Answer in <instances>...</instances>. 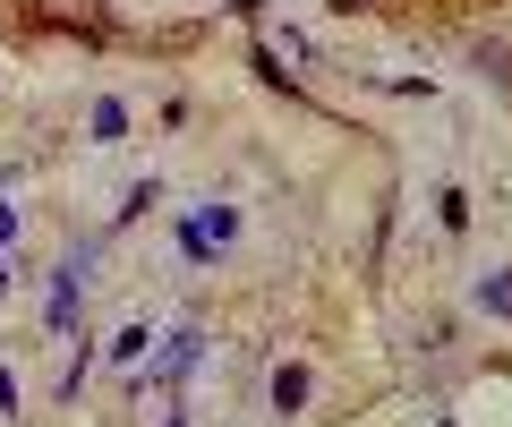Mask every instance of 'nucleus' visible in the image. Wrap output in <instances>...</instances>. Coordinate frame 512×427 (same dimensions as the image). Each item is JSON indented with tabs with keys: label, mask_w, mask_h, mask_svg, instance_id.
Instances as JSON below:
<instances>
[{
	"label": "nucleus",
	"mask_w": 512,
	"mask_h": 427,
	"mask_svg": "<svg viewBox=\"0 0 512 427\" xmlns=\"http://www.w3.org/2000/svg\"><path fill=\"white\" fill-rule=\"evenodd\" d=\"M128 137V103L120 94H94V146H120Z\"/></svg>",
	"instance_id": "20e7f679"
},
{
	"label": "nucleus",
	"mask_w": 512,
	"mask_h": 427,
	"mask_svg": "<svg viewBox=\"0 0 512 427\" xmlns=\"http://www.w3.org/2000/svg\"><path fill=\"white\" fill-rule=\"evenodd\" d=\"M9 402H18V376H9V368H0V410H9ZM9 419H18V410H9Z\"/></svg>",
	"instance_id": "9d476101"
},
{
	"label": "nucleus",
	"mask_w": 512,
	"mask_h": 427,
	"mask_svg": "<svg viewBox=\"0 0 512 427\" xmlns=\"http://www.w3.org/2000/svg\"><path fill=\"white\" fill-rule=\"evenodd\" d=\"M197 231H205V240H231V231H239V214H231V205L214 197V205H205V214H197Z\"/></svg>",
	"instance_id": "0eeeda50"
},
{
	"label": "nucleus",
	"mask_w": 512,
	"mask_h": 427,
	"mask_svg": "<svg viewBox=\"0 0 512 427\" xmlns=\"http://www.w3.org/2000/svg\"><path fill=\"white\" fill-rule=\"evenodd\" d=\"M359 9H376V0H333V18H359Z\"/></svg>",
	"instance_id": "9b49d317"
},
{
	"label": "nucleus",
	"mask_w": 512,
	"mask_h": 427,
	"mask_svg": "<svg viewBox=\"0 0 512 427\" xmlns=\"http://www.w3.org/2000/svg\"><path fill=\"white\" fill-rule=\"evenodd\" d=\"M478 308H487V316H512V274H487V282H478Z\"/></svg>",
	"instance_id": "39448f33"
},
{
	"label": "nucleus",
	"mask_w": 512,
	"mask_h": 427,
	"mask_svg": "<svg viewBox=\"0 0 512 427\" xmlns=\"http://www.w3.org/2000/svg\"><path fill=\"white\" fill-rule=\"evenodd\" d=\"M154 205H163V180H137V188H128V205H120V223H137V214H154Z\"/></svg>",
	"instance_id": "423d86ee"
},
{
	"label": "nucleus",
	"mask_w": 512,
	"mask_h": 427,
	"mask_svg": "<svg viewBox=\"0 0 512 427\" xmlns=\"http://www.w3.org/2000/svg\"><path fill=\"white\" fill-rule=\"evenodd\" d=\"M18 240V205H0V248Z\"/></svg>",
	"instance_id": "1a4fd4ad"
},
{
	"label": "nucleus",
	"mask_w": 512,
	"mask_h": 427,
	"mask_svg": "<svg viewBox=\"0 0 512 427\" xmlns=\"http://www.w3.org/2000/svg\"><path fill=\"white\" fill-rule=\"evenodd\" d=\"M308 393H316V376L299 368V359H282V368H274V410H282V419H299V410H308Z\"/></svg>",
	"instance_id": "f03ea898"
},
{
	"label": "nucleus",
	"mask_w": 512,
	"mask_h": 427,
	"mask_svg": "<svg viewBox=\"0 0 512 427\" xmlns=\"http://www.w3.org/2000/svg\"><path fill=\"white\" fill-rule=\"evenodd\" d=\"M197 351H205V334H171V351L154 359V376H146V385H171V376H188V368H197Z\"/></svg>",
	"instance_id": "7ed1b4c3"
},
{
	"label": "nucleus",
	"mask_w": 512,
	"mask_h": 427,
	"mask_svg": "<svg viewBox=\"0 0 512 427\" xmlns=\"http://www.w3.org/2000/svg\"><path fill=\"white\" fill-rule=\"evenodd\" d=\"M478 69H487L495 86H512V43H478Z\"/></svg>",
	"instance_id": "6e6552de"
},
{
	"label": "nucleus",
	"mask_w": 512,
	"mask_h": 427,
	"mask_svg": "<svg viewBox=\"0 0 512 427\" xmlns=\"http://www.w3.org/2000/svg\"><path fill=\"white\" fill-rule=\"evenodd\" d=\"M94 257H103V248H69V257L52 265V299H43V325H52V334H69L77 325V299H86V282H94Z\"/></svg>",
	"instance_id": "f257e3e1"
}]
</instances>
